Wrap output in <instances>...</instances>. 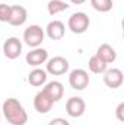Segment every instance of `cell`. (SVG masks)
Masks as SVG:
<instances>
[{"mask_svg": "<svg viewBox=\"0 0 124 125\" xmlns=\"http://www.w3.org/2000/svg\"><path fill=\"white\" fill-rule=\"evenodd\" d=\"M3 115L10 125H25L28 121V114L22 103L15 97H7L3 102Z\"/></svg>", "mask_w": 124, "mask_h": 125, "instance_id": "1", "label": "cell"}, {"mask_svg": "<svg viewBox=\"0 0 124 125\" xmlns=\"http://www.w3.org/2000/svg\"><path fill=\"white\" fill-rule=\"evenodd\" d=\"M89 23H91L89 16L86 13H83V12L73 13L69 18V21H67V26L73 33H83V32H86L88 28H89Z\"/></svg>", "mask_w": 124, "mask_h": 125, "instance_id": "2", "label": "cell"}, {"mask_svg": "<svg viewBox=\"0 0 124 125\" xmlns=\"http://www.w3.org/2000/svg\"><path fill=\"white\" fill-rule=\"evenodd\" d=\"M44 38H45V32H44V29L41 26H38V25H31L29 28H26L25 32H24V41L31 48L39 47L42 44Z\"/></svg>", "mask_w": 124, "mask_h": 125, "instance_id": "3", "label": "cell"}, {"mask_svg": "<svg viewBox=\"0 0 124 125\" xmlns=\"http://www.w3.org/2000/svg\"><path fill=\"white\" fill-rule=\"evenodd\" d=\"M69 84L74 90H85L89 84V74L83 68H74L69 74Z\"/></svg>", "mask_w": 124, "mask_h": 125, "instance_id": "4", "label": "cell"}, {"mask_svg": "<svg viewBox=\"0 0 124 125\" xmlns=\"http://www.w3.org/2000/svg\"><path fill=\"white\" fill-rule=\"evenodd\" d=\"M45 71L53 74V76H63L69 71V61L67 58H64L62 55L53 57L50 60H47V67Z\"/></svg>", "mask_w": 124, "mask_h": 125, "instance_id": "5", "label": "cell"}, {"mask_svg": "<svg viewBox=\"0 0 124 125\" xmlns=\"http://www.w3.org/2000/svg\"><path fill=\"white\" fill-rule=\"evenodd\" d=\"M3 54L9 60H16L22 54V42L16 36H10L3 44Z\"/></svg>", "mask_w": 124, "mask_h": 125, "instance_id": "6", "label": "cell"}, {"mask_svg": "<svg viewBox=\"0 0 124 125\" xmlns=\"http://www.w3.org/2000/svg\"><path fill=\"white\" fill-rule=\"evenodd\" d=\"M86 111V103L82 97H69L66 102V112L72 118H79L85 114Z\"/></svg>", "mask_w": 124, "mask_h": 125, "instance_id": "7", "label": "cell"}, {"mask_svg": "<svg viewBox=\"0 0 124 125\" xmlns=\"http://www.w3.org/2000/svg\"><path fill=\"white\" fill-rule=\"evenodd\" d=\"M123 71L120 68H107L104 71V83L110 89H118L123 84Z\"/></svg>", "mask_w": 124, "mask_h": 125, "instance_id": "8", "label": "cell"}, {"mask_svg": "<svg viewBox=\"0 0 124 125\" xmlns=\"http://www.w3.org/2000/svg\"><path fill=\"white\" fill-rule=\"evenodd\" d=\"M28 19V12L24 6L21 4H13L10 6V18H9V22L12 26H22Z\"/></svg>", "mask_w": 124, "mask_h": 125, "instance_id": "9", "label": "cell"}, {"mask_svg": "<svg viewBox=\"0 0 124 125\" xmlns=\"http://www.w3.org/2000/svg\"><path fill=\"white\" fill-rule=\"evenodd\" d=\"M54 102L48 97V94L45 93L44 90L38 92L34 97V108L38 114H48L53 108Z\"/></svg>", "mask_w": 124, "mask_h": 125, "instance_id": "10", "label": "cell"}, {"mask_svg": "<svg viewBox=\"0 0 124 125\" xmlns=\"http://www.w3.org/2000/svg\"><path fill=\"white\" fill-rule=\"evenodd\" d=\"M25 58H26V64H28V65L38 67V65H41V64L47 62V60H48V51H47V50H44V48L37 47V48L31 50V51L26 54V57H25Z\"/></svg>", "mask_w": 124, "mask_h": 125, "instance_id": "11", "label": "cell"}, {"mask_svg": "<svg viewBox=\"0 0 124 125\" xmlns=\"http://www.w3.org/2000/svg\"><path fill=\"white\" fill-rule=\"evenodd\" d=\"M64 32H66V26H64V23H63L62 21H51L47 25V29H45V33L53 41L62 39L63 36H64Z\"/></svg>", "mask_w": 124, "mask_h": 125, "instance_id": "12", "label": "cell"}, {"mask_svg": "<svg viewBox=\"0 0 124 125\" xmlns=\"http://www.w3.org/2000/svg\"><path fill=\"white\" fill-rule=\"evenodd\" d=\"M42 90L48 94V97H50L54 103L59 102L63 97V94H64V87H63V84L60 82H50V83H47V84L44 86Z\"/></svg>", "mask_w": 124, "mask_h": 125, "instance_id": "13", "label": "cell"}, {"mask_svg": "<svg viewBox=\"0 0 124 125\" xmlns=\"http://www.w3.org/2000/svg\"><path fill=\"white\" fill-rule=\"evenodd\" d=\"M98 58H101L104 62H114L117 58V51L110 45V44H102L98 47L96 50V54H95Z\"/></svg>", "mask_w": 124, "mask_h": 125, "instance_id": "14", "label": "cell"}, {"mask_svg": "<svg viewBox=\"0 0 124 125\" xmlns=\"http://www.w3.org/2000/svg\"><path fill=\"white\" fill-rule=\"evenodd\" d=\"M28 82H29L31 86H35V87L45 84V82H47V71L42 70V68L32 70L29 73V76H28Z\"/></svg>", "mask_w": 124, "mask_h": 125, "instance_id": "15", "label": "cell"}, {"mask_svg": "<svg viewBox=\"0 0 124 125\" xmlns=\"http://www.w3.org/2000/svg\"><path fill=\"white\" fill-rule=\"evenodd\" d=\"M67 9H69V4L63 0H50L48 4H47V10L51 16H56V15L62 13Z\"/></svg>", "mask_w": 124, "mask_h": 125, "instance_id": "16", "label": "cell"}, {"mask_svg": "<svg viewBox=\"0 0 124 125\" xmlns=\"http://www.w3.org/2000/svg\"><path fill=\"white\" fill-rule=\"evenodd\" d=\"M89 70L92 71V73H96V74H101V73H104L105 70H107V62H104L101 58H98L96 55H92L91 58H89Z\"/></svg>", "mask_w": 124, "mask_h": 125, "instance_id": "17", "label": "cell"}, {"mask_svg": "<svg viewBox=\"0 0 124 125\" xmlns=\"http://www.w3.org/2000/svg\"><path fill=\"white\" fill-rule=\"evenodd\" d=\"M91 6L96 12L107 13L112 9V0H91Z\"/></svg>", "mask_w": 124, "mask_h": 125, "instance_id": "18", "label": "cell"}, {"mask_svg": "<svg viewBox=\"0 0 124 125\" xmlns=\"http://www.w3.org/2000/svg\"><path fill=\"white\" fill-rule=\"evenodd\" d=\"M10 18V6L0 3V22H9Z\"/></svg>", "mask_w": 124, "mask_h": 125, "instance_id": "19", "label": "cell"}, {"mask_svg": "<svg viewBox=\"0 0 124 125\" xmlns=\"http://www.w3.org/2000/svg\"><path fill=\"white\" fill-rule=\"evenodd\" d=\"M115 115H117V119H118L120 122H124V102H121V103L117 106Z\"/></svg>", "mask_w": 124, "mask_h": 125, "instance_id": "20", "label": "cell"}, {"mask_svg": "<svg viewBox=\"0 0 124 125\" xmlns=\"http://www.w3.org/2000/svg\"><path fill=\"white\" fill-rule=\"evenodd\" d=\"M48 125H70V122L66 121L64 118H54V119L50 121V124Z\"/></svg>", "mask_w": 124, "mask_h": 125, "instance_id": "21", "label": "cell"}, {"mask_svg": "<svg viewBox=\"0 0 124 125\" xmlns=\"http://www.w3.org/2000/svg\"><path fill=\"white\" fill-rule=\"evenodd\" d=\"M70 1H72L73 4H83L86 0H70Z\"/></svg>", "mask_w": 124, "mask_h": 125, "instance_id": "22", "label": "cell"}, {"mask_svg": "<svg viewBox=\"0 0 124 125\" xmlns=\"http://www.w3.org/2000/svg\"><path fill=\"white\" fill-rule=\"evenodd\" d=\"M0 119H1V114H0Z\"/></svg>", "mask_w": 124, "mask_h": 125, "instance_id": "23", "label": "cell"}]
</instances>
